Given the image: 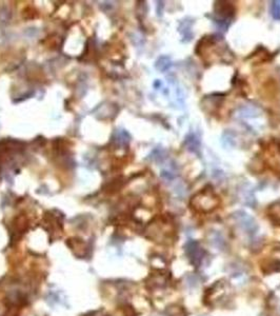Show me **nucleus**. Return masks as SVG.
<instances>
[{
    "label": "nucleus",
    "mask_w": 280,
    "mask_h": 316,
    "mask_svg": "<svg viewBox=\"0 0 280 316\" xmlns=\"http://www.w3.org/2000/svg\"><path fill=\"white\" fill-rule=\"evenodd\" d=\"M267 214L271 222H273L277 226H280V200L275 201L268 206Z\"/></svg>",
    "instance_id": "obj_4"
},
{
    "label": "nucleus",
    "mask_w": 280,
    "mask_h": 316,
    "mask_svg": "<svg viewBox=\"0 0 280 316\" xmlns=\"http://www.w3.org/2000/svg\"><path fill=\"white\" fill-rule=\"evenodd\" d=\"M186 256L194 267H198L201 263H203L204 257H205V252L203 248L200 247V245L197 242H189L186 244V249H185Z\"/></svg>",
    "instance_id": "obj_2"
},
{
    "label": "nucleus",
    "mask_w": 280,
    "mask_h": 316,
    "mask_svg": "<svg viewBox=\"0 0 280 316\" xmlns=\"http://www.w3.org/2000/svg\"><path fill=\"white\" fill-rule=\"evenodd\" d=\"M158 62H161V64L163 65L162 71H165V70H167V69H169V68L171 67V60H170L169 58H167V57H162V58H160V60H159Z\"/></svg>",
    "instance_id": "obj_6"
},
{
    "label": "nucleus",
    "mask_w": 280,
    "mask_h": 316,
    "mask_svg": "<svg viewBox=\"0 0 280 316\" xmlns=\"http://www.w3.org/2000/svg\"><path fill=\"white\" fill-rule=\"evenodd\" d=\"M219 204V197L210 187H206L205 189L200 190L197 194L193 196L191 201H190L191 208L198 213L213 212L218 208Z\"/></svg>",
    "instance_id": "obj_1"
},
{
    "label": "nucleus",
    "mask_w": 280,
    "mask_h": 316,
    "mask_svg": "<svg viewBox=\"0 0 280 316\" xmlns=\"http://www.w3.org/2000/svg\"><path fill=\"white\" fill-rule=\"evenodd\" d=\"M215 14L219 16L218 21H222V24H227L229 26L228 21L234 16L235 14V7L231 3H216L215 4Z\"/></svg>",
    "instance_id": "obj_3"
},
{
    "label": "nucleus",
    "mask_w": 280,
    "mask_h": 316,
    "mask_svg": "<svg viewBox=\"0 0 280 316\" xmlns=\"http://www.w3.org/2000/svg\"><path fill=\"white\" fill-rule=\"evenodd\" d=\"M271 10H272V16L275 19H280V3L274 2L272 4Z\"/></svg>",
    "instance_id": "obj_5"
},
{
    "label": "nucleus",
    "mask_w": 280,
    "mask_h": 316,
    "mask_svg": "<svg viewBox=\"0 0 280 316\" xmlns=\"http://www.w3.org/2000/svg\"><path fill=\"white\" fill-rule=\"evenodd\" d=\"M278 149H279V151H280V140L278 141Z\"/></svg>",
    "instance_id": "obj_7"
}]
</instances>
